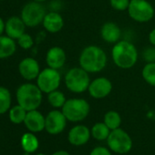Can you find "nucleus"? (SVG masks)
<instances>
[{
	"instance_id": "1",
	"label": "nucleus",
	"mask_w": 155,
	"mask_h": 155,
	"mask_svg": "<svg viewBox=\"0 0 155 155\" xmlns=\"http://www.w3.org/2000/svg\"><path fill=\"white\" fill-rule=\"evenodd\" d=\"M108 64V56L105 50L96 45L85 47L79 57V66L90 74L102 71Z\"/></svg>"
},
{
	"instance_id": "2",
	"label": "nucleus",
	"mask_w": 155,
	"mask_h": 155,
	"mask_svg": "<svg viewBox=\"0 0 155 155\" xmlns=\"http://www.w3.org/2000/svg\"><path fill=\"white\" fill-rule=\"evenodd\" d=\"M139 58V52L135 45L128 40H120L113 44L111 59L116 67L121 69L133 68Z\"/></svg>"
},
{
	"instance_id": "3",
	"label": "nucleus",
	"mask_w": 155,
	"mask_h": 155,
	"mask_svg": "<svg viewBox=\"0 0 155 155\" xmlns=\"http://www.w3.org/2000/svg\"><path fill=\"white\" fill-rule=\"evenodd\" d=\"M18 104L22 106L27 111L38 110L42 103L43 92L37 84L27 82L20 85L16 92Z\"/></svg>"
},
{
	"instance_id": "4",
	"label": "nucleus",
	"mask_w": 155,
	"mask_h": 155,
	"mask_svg": "<svg viewBox=\"0 0 155 155\" xmlns=\"http://www.w3.org/2000/svg\"><path fill=\"white\" fill-rule=\"evenodd\" d=\"M91 81L90 73L80 66L69 68L64 76L65 86L70 92L76 94L87 91Z\"/></svg>"
},
{
	"instance_id": "5",
	"label": "nucleus",
	"mask_w": 155,
	"mask_h": 155,
	"mask_svg": "<svg viewBox=\"0 0 155 155\" xmlns=\"http://www.w3.org/2000/svg\"><path fill=\"white\" fill-rule=\"evenodd\" d=\"M61 110L68 120L79 122L85 120L91 111L89 102L81 98H72L67 100Z\"/></svg>"
},
{
	"instance_id": "6",
	"label": "nucleus",
	"mask_w": 155,
	"mask_h": 155,
	"mask_svg": "<svg viewBox=\"0 0 155 155\" xmlns=\"http://www.w3.org/2000/svg\"><path fill=\"white\" fill-rule=\"evenodd\" d=\"M127 12L129 17L138 23H147L155 15V9L148 0H130Z\"/></svg>"
},
{
	"instance_id": "7",
	"label": "nucleus",
	"mask_w": 155,
	"mask_h": 155,
	"mask_svg": "<svg viewBox=\"0 0 155 155\" xmlns=\"http://www.w3.org/2000/svg\"><path fill=\"white\" fill-rule=\"evenodd\" d=\"M46 14V8L41 3L31 1L23 7L20 13V18L27 27L36 28L42 24Z\"/></svg>"
},
{
	"instance_id": "8",
	"label": "nucleus",
	"mask_w": 155,
	"mask_h": 155,
	"mask_svg": "<svg viewBox=\"0 0 155 155\" xmlns=\"http://www.w3.org/2000/svg\"><path fill=\"white\" fill-rule=\"evenodd\" d=\"M61 75L58 69L49 67L42 69L37 78V85L43 93L48 94L51 91L58 90L61 84Z\"/></svg>"
},
{
	"instance_id": "9",
	"label": "nucleus",
	"mask_w": 155,
	"mask_h": 155,
	"mask_svg": "<svg viewBox=\"0 0 155 155\" xmlns=\"http://www.w3.org/2000/svg\"><path fill=\"white\" fill-rule=\"evenodd\" d=\"M107 141L110 149L116 153H127L132 148L131 138L125 130L120 128L110 130Z\"/></svg>"
},
{
	"instance_id": "10",
	"label": "nucleus",
	"mask_w": 155,
	"mask_h": 155,
	"mask_svg": "<svg viewBox=\"0 0 155 155\" xmlns=\"http://www.w3.org/2000/svg\"><path fill=\"white\" fill-rule=\"evenodd\" d=\"M88 91L93 99H104L112 91V82L106 77H98L91 81Z\"/></svg>"
},
{
	"instance_id": "11",
	"label": "nucleus",
	"mask_w": 155,
	"mask_h": 155,
	"mask_svg": "<svg viewBox=\"0 0 155 155\" xmlns=\"http://www.w3.org/2000/svg\"><path fill=\"white\" fill-rule=\"evenodd\" d=\"M67 120L62 110H53L46 116L45 130L49 134H58L65 130Z\"/></svg>"
},
{
	"instance_id": "12",
	"label": "nucleus",
	"mask_w": 155,
	"mask_h": 155,
	"mask_svg": "<svg viewBox=\"0 0 155 155\" xmlns=\"http://www.w3.org/2000/svg\"><path fill=\"white\" fill-rule=\"evenodd\" d=\"M40 71L39 63L34 58H25L18 64V72L20 76L28 81L37 80Z\"/></svg>"
},
{
	"instance_id": "13",
	"label": "nucleus",
	"mask_w": 155,
	"mask_h": 155,
	"mask_svg": "<svg viewBox=\"0 0 155 155\" xmlns=\"http://www.w3.org/2000/svg\"><path fill=\"white\" fill-rule=\"evenodd\" d=\"M45 59L48 67L59 70L66 64L67 54L62 48L54 46L47 51Z\"/></svg>"
},
{
	"instance_id": "14",
	"label": "nucleus",
	"mask_w": 155,
	"mask_h": 155,
	"mask_svg": "<svg viewBox=\"0 0 155 155\" xmlns=\"http://www.w3.org/2000/svg\"><path fill=\"white\" fill-rule=\"evenodd\" d=\"M46 117L38 110H29L27 112V116L24 120V124L27 129L31 132H39L45 129Z\"/></svg>"
},
{
	"instance_id": "15",
	"label": "nucleus",
	"mask_w": 155,
	"mask_h": 155,
	"mask_svg": "<svg viewBox=\"0 0 155 155\" xmlns=\"http://www.w3.org/2000/svg\"><path fill=\"white\" fill-rule=\"evenodd\" d=\"M42 26L44 29L51 34H56L61 31L64 27V18L57 11L48 12L43 19Z\"/></svg>"
},
{
	"instance_id": "16",
	"label": "nucleus",
	"mask_w": 155,
	"mask_h": 155,
	"mask_svg": "<svg viewBox=\"0 0 155 155\" xmlns=\"http://www.w3.org/2000/svg\"><path fill=\"white\" fill-rule=\"evenodd\" d=\"M26 25L22 18L18 16H13L6 21L5 33L9 38L18 40L20 36L25 33Z\"/></svg>"
},
{
	"instance_id": "17",
	"label": "nucleus",
	"mask_w": 155,
	"mask_h": 155,
	"mask_svg": "<svg viewBox=\"0 0 155 155\" xmlns=\"http://www.w3.org/2000/svg\"><path fill=\"white\" fill-rule=\"evenodd\" d=\"M68 141L75 146L86 144L91 138V131L85 125H76L68 132Z\"/></svg>"
},
{
	"instance_id": "18",
	"label": "nucleus",
	"mask_w": 155,
	"mask_h": 155,
	"mask_svg": "<svg viewBox=\"0 0 155 155\" xmlns=\"http://www.w3.org/2000/svg\"><path fill=\"white\" fill-rule=\"evenodd\" d=\"M101 37L106 43L115 44L120 40L121 30L116 23L108 21L101 28Z\"/></svg>"
},
{
	"instance_id": "19",
	"label": "nucleus",
	"mask_w": 155,
	"mask_h": 155,
	"mask_svg": "<svg viewBox=\"0 0 155 155\" xmlns=\"http://www.w3.org/2000/svg\"><path fill=\"white\" fill-rule=\"evenodd\" d=\"M17 51V44L15 39L7 35L0 36V59L10 58Z\"/></svg>"
},
{
	"instance_id": "20",
	"label": "nucleus",
	"mask_w": 155,
	"mask_h": 155,
	"mask_svg": "<svg viewBox=\"0 0 155 155\" xmlns=\"http://www.w3.org/2000/svg\"><path fill=\"white\" fill-rule=\"evenodd\" d=\"M21 146L27 153L34 152L38 148V140L31 131L24 133L21 138Z\"/></svg>"
},
{
	"instance_id": "21",
	"label": "nucleus",
	"mask_w": 155,
	"mask_h": 155,
	"mask_svg": "<svg viewBox=\"0 0 155 155\" xmlns=\"http://www.w3.org/2000/svg\"><path fill=\"white\" fill-rule=\"evenodd\" d=\"M12 97L9 90L6 87L0 86V115L8 111L11 108Z\"/></svg>"
},
{
	"instance_id": "22",
	"label": "nucleus",
	"mask_w": 155,
	"mask_h": 155,
	"mask_svg": "<svg viewBox=\"0 0 155 155\" xmlns=\"http://www.w3.org/2000/svg\"><path fill=\"white\" fill-rule=\"evenodd\" d=\"M141 77L148 85L155 87V62H146L141 69Z\"/></svg>"
},
{
	"instance_id": "23",
	"label": "nucleus",
	"mask_w": 155,
	"mask_h": 155,
	"mask_svg": "<svg viewBox=\"0 0 155 155\" xmlns=\"http://www.w3.org/2000/svg\"><path fill=\"white\" fill-rule=\"evenodd\" d=\"M27 112L28 111L22 106L18 104L10 108V110H8V117L12 123L20 124V123H24L25 118L27 116Z\"/></svg>"
},
{
	"instance_id": "24",
	"label": "nucleus",
	"mask_w": 155,
	"mask_h": 155,
	"mask_svg": "<svg viewBox=\"0 0 155 155\" xmlns=\"http://www.w3.org/2000/svg\"><path fill=\"white\" fill-rule=\"evenodd\" d=\"M48 101L53 108L59 109L64 106L65 102L67 101V99L62 91L56 90L48 94Z\"/></svg>"
},
{
	"instance_id": "25",
	"label": "nucleus",
	"mask_w": 155,
	"mask_h": 155,
	"mask_svg": "<svg viewBox=\"0 0 155 155\" xmlns=\"http://www.w3.org/2000/svg\"><path fill=\"white\" fill-rule=\"evenodd\" d=\"M110 133V130L104 122H98L94 124L91 129V134L93 138L98 140H107Z\"/></svg>"
},
{
	"instance_id": "26",
	"label": "nucleus",
	"mask_w": 155,
	"mask_h": 155,
	"mask_svg": "<svg viewBox=\"0 0 155 155\" xmlns=\"http://www.w3.org/2000/svg\"><path fill=\"white\" fill-rule=\"evenodd\" d=\"M104 123L110 128V130L118 129L121 124L120 115L115 110H109L104 115Z\"/></svg>"
},
{
	"instance_id": "27",
	"label": "nucleus",
	"mask_w": 155,
	"mask_h": 155,
	"mask_svg": "<svg viewBox=\"0 0 155 155\" xmlns=\"http://www.w3.org/2000/svg\"><path fill=\"white\" fill-rule=\"evenodd\" d=\"M18 44L19 45V47L23 49H29L34 46V39L32 38L31 35H29L28 33H24L22 36L19 37V38L18 39Z\"/></svg>"
},
{
	"instance_id": "28",
	"label": "nucleus",
	"mask_w": 155,
	"mask_h": 155,
	"mask_svg": "<svg viewBox=\"0 0 155 155\" xmlns=\"http://www.w3.org/2000/svg\"><path fill=\"white\" fill-rule=\"evenodd\" d=\"M130 0H110V7L116 11H126L129 8Z\"/></svg>"
},
{
	"instance_id": "29",
	"label": "nucleus",
	"mask_w": 155,
	"mask_h": 155,
	"mask_svg": "<svg viewBox=\"0 0 155 155\" xmlns=\"http://www.w3.org/2000/svg\"><path fill=\"white\" fill-rule=\"evenodd\" d=\"M142 58L146 62H155V47L145 48L142 51Z\"/></svg>"
},
{
	"instance_id": "30",
	"label": "nucleus",
	"mask_w": 155,
	"mask_h": 155,
	"mask_svg": "<svg viewBox=\"0 0 155 155\" xmlns=\"http://www.w3.org/2000/svg\"><path fill=\"white\" fill-rule=\"evenodd\" d=\"M91 155H111V153L104 147H96L91 150Z\"/></svg>"
},
{
	"instance_id": "31",
	"label": "nucleus",
	"mask_w": 155,
	"mask_h": 155,
	"mask_svg": "<svg viewBox=\"0 0 155 155\" xmlns=\"http://www.w3.org/2000/svg\"><path fill=\"white\" fill-rule=\"evenodd\" d=\"M148 39H149L150 44L151 46L155 47V28L150 30V32L149 33V36H148Z\"/></svg>"
},
{
	"instance_id": "32",
	"label": "nucleus",
	"mask_w": 155,
	"mask_h": 155,
	"mask_svg": "<svg viewBox=\"0 0 155 155\" xmlns=\"http://www.w3.org/2000/svg\"><path fill=\"white\" fill-rule=\"evenodd\" d=\"M5 26H6V22L0 18V36H2L3 33L5 32Z\"/></svg>"
},
{
	"instance_id": "33",
	"label": "nucleus",
	"mask_w": 155,
	"mask_h": 155,
	"mask_svg": "<svg viewBox=\"0 0 155 155\" xmlns=\"http://www.w3.org/2000/svg\"><path fill=\"white\" fill-rule=\"evenodd\" d=\"M52 155H69V153L65 150H58V151L54 152Z\"/></svg>"
},
{
	"instance_id": "34",
	"label": "nucleus",
	"mask_w": 155,
	"mask_h": 155,
	"mask_svg": "<svg viewBox=\"0 0 155 155\" xmlns=\"http://www.w3.org/2000/svg\"><path fill=\"white\" fill-rule=\"evenodd\" d=\"M33 1H35V2H38V3H44L45 1H47V0H33Z\"/></svg>"
},
{
	"instance_id": "35",
	"label": "nucleus",
	"mask_w": 155,
	"mask_h": 155,
	"mask_svg": "<svg viewBox=\"0 0 155 155\" xmlns=\"http://www.w3.org/2000/svg\"><path fill=\"white\" fill-rule=\"evenodd\" d=\"M37 155H46V154H44V153H38V154H37Z\"/></svg>"
},
{
	"instance_id": "36",
	"label": "nucleus",
	"mask_w": 155,
	"mask_h": 155,
	"mask_svg": "<svg viewBox=\"0 0 155 155\" xmlns=\"http://www.w3.org/2000/svg\"><path fill=\"white\" fill-rule=\"evenodd\" d=\"M0 1H4V0H0Z\"/></svg>"
}]
</instances>
